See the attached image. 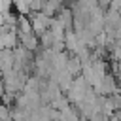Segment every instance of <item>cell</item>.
I'll return each instance as SVG.
<instances>
[{"label":"cell","instance_id":"obj_1","mask_svg":"<svg viewBox=\"0 0 121 121\" xmlns=\"http://www.w3.org/2000/svg\"><path fill=\"white\" fill-rule=\"evenodd\" d=\"M0 121H9V112L6 106H0Z\"/></svg>","mask_w":121,"mask_h":121}]
</instances>
